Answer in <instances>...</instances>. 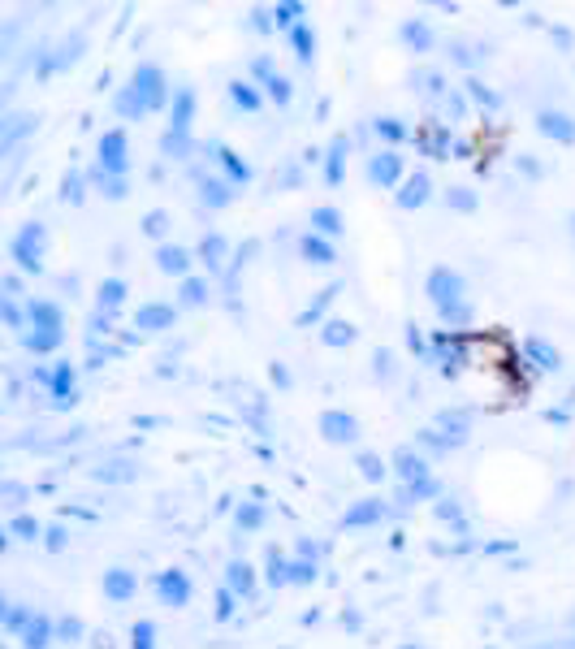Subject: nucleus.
Instances as JSON below:
<instances>
[{
	"label": "nucleus",
	"mask_w": 575,
	"mask_h": 649,
	"mask_svg": "<svg viewBox=\"0 0 575 649\" xmlns=\"http://www.w3.org/2000/svg\"><path fill=\"white\" fill-rule=\"evenodd\" d=\"M48 546H52V549L65 546V528H48Z\"/></svg>",
	"instance_id": "nucleus-55"
},
{
	"label": "nucleus",
	"mask_w": 575,
	"mask_h": 649,
	"mask_svg": "<svg viewBox=\"0 0 575 649\" xmlns=\"http://www.w3.org/2000/svg\"><path fill=\"white\" fill-rule=\"evenodd\" d=\"M134 589H139V575L134 572H125V567L104 572V598L108 601H130L134 598Z\"/></svg>",
	"instance_id": "nucleus-16"
},
{
	"label": "nucleus",
	"mask_w": 575,
	"mask_h": 649,
	"mask_svg": "<svg viewBox=\"0 0 575 649\" xmlns=\"http://www.w3.org/2000/svg\"><path fill=\"white\" fill-rule=\"evenodd\" d=\"M125 169H130V139H125V130L100 134V174L122 177Z\"/></svg>",
	"instance_id": "nucleus-5"
},
{
	"label": "nucleus",
	"mask_w": 575,
	"mask_h": 649,
	"mask_svg": "<svg viewBox=\"0 0 575 649\" xmlns=\"http://www.w3.org/2000/svg\"><path fill=\"white\" fill-rule=\"evenodd\" d=\"M156 269L186 281V277H191V251L177 247V243H160V247H156Z\"/></svg>",
	"instance_id": "nucleus-12"
},
{
	"label": "nucleus",
	"mask_w": 575,
	"mask_h": 649,
	"mask_svg": "<svg viewBox=\"0 0 575 649\" xmlns=\"http://www.w3.org/2000/svg\"><path fill=\"white\" fill-rule=\"evenodd\" d=\"M143 234H148V238H165V234H169V212H165V208L148 212V217H143Z\"/></svg>",
	"instance_id": "nucleus-40"
},
{
	"label": "nucleus",
	"mask_w": 575,
	"mask_h": 649,
	"mask_svg": "<svg viewBox=\"0 0 575 649\" xmlns=\"http://www.w3.org/2000/svg\"><path fill=\"white\" fill-rule=\"evenodd\" d=\"M273 381H277V385H290V373H286V368H277V364H273Z\"/></svg>",
	"instance_id": "nucleus-56"
},
{
	"label": "nucleus",
	"mask_w": 575,
	"mask_h": 649,
	"mask_svg": "<svg viewBox=\"0 0 575 649\" xmlns=\"http://www.w3.org/2000/svg\"><path fill=\"white\" fill-rule=\"evenodd\" d=\"M229 615H234V593L221 589V593H217V619H229Z\"/></svg>",
	"instance_id": "nucleus-51"
},
{
	"label": "nucleus",
	"mask_w": 575,
	"mask_h": 649,
	"mask_svg": "<svg viewBox=\"0 0 575 649\" xmlns=\"http://www.w3.org/2000/svg\"><path fill=\"white\" fill-rule=\"evenodd\" d=\"M321 437H325V442H333V446H347V442H355V437H359V420H355L350 411H338V407H333V411H325V416H321Z\"/></svg>",
	"instance_id": "nucleus-7"
},
{
	"label": "nucleus",
	"mask_w": 575,
	"mask_h": 649,
	"mask_svg": "<svg viewBox=\"0 0 575 649\" xmlns=\"http://www.w3.org/2000/svg\"><path fill=\"white\" fill-rule=\"evenodd\" d=\"M394 468H399V476L407 480V485H416V480H428V463H425V454H416L411 446H402L399 454H394Z\"/></svg>",
	"instance_id": "nucleus-19"
},
{
	"label": "nucleus",
	"mask_w": 575,
	"mask_h": 649,
	"mask_svg": "<svg viewBox=\"0 0 575 649\" xmlns=\"http://www.w3.org/2000/svg\"><path fill=\"white\" fill-rule=\"evenodd\" d=\"M468 91H472V96H476L480 104H498V100H493V91H485V87H480L476 78H468Z\"/></svg>",
	"instance_id": "nucleus-52"
},
{
	"label": "nucleus",
	"mask_w": 575,
	"mask_h": 649,
	"mask_svg": "<svg viewBox=\"0 0 575 649\" xmlns=\"http://www.w3.org/2000/svg\"><path fill=\"white\" fill-rule=\"evenodd\" d=\"M9 532H13V537H22V541H35V537L44 532V524H39L35 515H13V520H9Z\"/></svg>",
	"instance_id": "nucleus-35"
},
{
	"label": "nucleus",
	"mask_w": 575,
	"mask_h": 649,
	"mask_svg": "<svg viewBox=\"0 0 575 649\" xmlns=\"http://www.w3.org/2000/svg\"><path fill=\"white\" fill-rule=\"evenodd\" d=\"M229 186H234V182H226V177H200V200L208 203V208H226V203L234 200Z\"/></svg>",
	"instance_id": "nucleus-23"
},
{
	"label": "nucleus",
	"mask_w": 575,
	"mask_h": 649,
	"mask_svg": "<svg viewBox=\"0 0 575 649\" xmlns=\"http://www.w3.org/2000/svg\"><path fill=\"white\" fill-rule=\"evenodd\" d=\"M174 321H177L174 303H143V307L134 312V329H148V333H156V329H174Z\"/></svg>",
	"instance_id": "nucleus-11"
},
{
	"label": "nucleus",
	"mask_w": 575,
	"mask_h": 649,
	"mask_svg": "<svg viewBox=\"0 0 575 649\" xmlns=\"http://www.w3.org/2000/svg\"><path fill=\"white\" fill-rule=\"evenodd\" d=\"M290 580H295V584H312V580H316V563H307V558L290 563Z\"/></svg>",
	"instance_id": "nucleus-46"
},
{
	"label": "nucleus",
	"mask_w": 575,
	"mask_h": 649,
	"mask_svg": "<svg viewBox=\"0 0 575 649\" xmlns=\"http://www.w3.org/2000/svg\"><path fill=\"white\" fill-rule=\"evenodd\" d=\"M433 494H437V480H433V476H428V480H416V485H407V489H402V498H407V502L433 498Z\"/></svg>",
	"instance_id": "nucleus-45"
},
{
	"label": "nucleus",
	"mask_w": 575,
	"mask_h": 649,
	"mask_svg": "<svg viewBox=\"0 0 575 649\" xmlns=\"http://www.w3.org/2000/svg\"><path fill=\"white\" fill-rule=\"evenodd\" d=\"M96 299H100L104 316H108V312H117V307L125 303V281H122V277H108V281H100V295H96Z\"/></svg>",
	"instance_id": "nucleus-29"
},
{
	"label": "nucleus",
	"mask_w": 575,
	"mask_h": 649,
	"mask_svg": "<svg viewBox=\"0 0 575 649\" xmlns=\"http://www.w3.org/2000/svg\"><path fill=\"white\" fill-rule=\"evenodd\" d=\"M52 641V619L48 615H30V624L22 627V645L26 649H44Z\"/></svg>",
	"instance_id": "nucleus-25"
},
{
	"label": "nucleus",
	"mask_w": 575,
	"mask_h": 649,
	"mask_svg": "<svg viewBox=\"0 0 575 649\" xmlns=\"http://www.w3.org/2000/svg\"><path fill=\"white\" fill-rule=\"evenodd\" d=\"M30 329L35 333H61L65 329V312L52 299H30Z\"/></svg>",
	"instance_id": "nucleus-13"
},
{
	"label": "nucleus",
	"mask_w": 575,
	"mask_h": 649,
	"mask_svg": "<svg viewBox=\"0 0 575 649\" xmlns=\"http://www.w3.org/2000/svg\"><path fill=\"white\" fill-rule=\"evenodd\" d=\"M425 295L433 299V307L442 312V321H451L454 329L472 321V307H468V295H463V277L451 264H437L425 281Z\"/></svg>",
	"instance_id": "nucleus-1"
},
{
	"label": "nucleus",
	"mask_w": 575,
	"mask_h": 649,
	"mask_svg": "<svg viewBox=\"0 0 575 649\" xmlns=\"http://www.w3.org/2000/svg\"><path fill=\"white\" fill-rule=\"evenodd\" d=\"M428 195H433V177H428V174H411L399 186V208H407V212H411V208H425Z\"/></svg>",
	"instance_id": "nucleus-15"
},
{
	"label": "nucleus",
	"mask_w": 575,
	"mask_h": 649,
	"mask_svg": "<svg viewBox=\"0 0 575 649\" xmlns=\"http://www.w3.org/2000/svg\"><path fill=\"white\" fill-rule=\"evenodd\" d=\"M200 260L217 273L221 264H226V238L221 234H203V243H200Z\"/></svg>",
	"instance_id": "nucleus-30"
},
{
	"label": "nucleus",
	"mask_w": 575,
	"mask_h": 649,
	"mask_svg": "<svg viewBox=\"0 0 575 649\" xmlns=\"http://www.w3.org/2000/svg\"><path fill=\"white\" fill-rule=\"evenodd\" d=\"M446 200H451V208H459V212H472V208H476V195H472V191H463V186H454Z\"/></svg>",
	"instance_id": "nucleus-48"
},
{
	"label": "nucleus",
	"mask_w": 575,
	"mask_h": 649,
	"mask_svg": "<svg viewBox=\"0 0 575 649\" xmlns=\"http://www.w3.org/2000/svg\"><path fill=\"white\" fill-rule=\"evenodd\" d=\"M208 151H212V160H217V165L229 174V182H234V186H247V182H251V165L234 148H226V143H212Z\"/></svg>",
	"instance_id": "nucleus-14"
},
{
	"label": "nucleus",
	"mask_w": 575,
	"mask_h": 649,
	"mask_svg": "<svg viewBox=\"0 0 575 649\" xmlns=\"http://www.w3.org/2000/svg\"><path fill=\"white\" fill-rule=\"evenodd\" d=\"M229 100L238 104L243 113H260V104H264V96L255 91V82H247V78H234V82H229Z\"/></svg>",
	"instance_id": "nucleus-24"
},
{
	"label": "nucleus",
	"mask_w": 575,
	"mask_h": 649,
	"mask_svg": "<svg viewBox=\"0 0 575 649\" xmlns=\"http://www.w3.org/2000/svg\"><path fill=\"white\" fill-rule=\"evenodd\" d=\"M113 108H117V113H122V117H130V122H139V117H143V113H148V108H143V100H139V96H134V91H130V87H125L122 96H117V100H113Z\"/></svg>",
	"instance_id": "nucleus-34"
},
{
	"label": "nucleus",
	"mask_w": 575,
	"mask_h": 649,
	"mask_svg": "<svg viewBox=\"0 0 575 649\" xmlns=\"http://www.w3.org/2000/svg\"><path fill=\"white\" fill-rule=\"evenodd\" d=\"M226 589L234 593V598H251V589H255V567L243 563V558H234L229 572H226Z\"/></svg>",
	"instance_id": "nucleus-20"
},
{
	"label": "nucleus",
	"mask_w": 575,
	"mask_h": 649,
	"mask_svg": "<svg viewBox=\"0 0 575 649\" xmlns=\"http://www.w3.org/2000/svg\"><path fill=\"white\" fill-rule=\"evenodd\" d=\"M416 148L425 151V156H433V160H446V151H451V130L442 122H428L416 130Z\"/></svg>",
	"instance_id": "nucleus-10"
},
{
	"label": "nucleus",
	"mask_w": 575,
	"mask_h": 649,
	"mask_svg": "<svg viewBox=\"0 0 575 649\" xmlns=\"http://www.w3.org/2000/svg\"><path fill=\"white\" fill-rule=\"evenodd\" d=\"M290 44H295V56H299L303 65H312V56H316V30L312 22H299L290 30Z\"/></svg>",
	"instance_id": "nucleus-27"
},
{
	"label": "nucleus",
	"mask_w": 575,
	"mask_h": 649,
	"mask_svg": "<svg viewBox=\"0 0 575 649\" xmlns=\"http://www.w3.org/2000/svg\"><path fill=\"white\" fill-rule=\"evenodd\" d=\"M381 520H385V502L381 498H364L359 506H350L347 515H342L347 528H368V524H381Z\"/></svg>",
	"instance_id": "nucleus-17"
},
{
	"label": "nucleus",
	"mask_w": 575,
	"mask_h": 649,
	"mask_svg": "<svg viewBox=\"0 0 575 649\" xmlns=\"http://www.w3.org/2000/svg\"><path fill=\"white\" fill-rule=\"evenodd\" d=\"M373 130L381 134V139H390V143H402V139H407V125H402L399 117H376Z\"/></svg>",
	"instance_id": "nucleus-38"
},
{
	"label": "nucleus",
	"mask_w": 575,
	"mask_h": 649,
	"mask_svg": "<svg viewBox=\"0 0 575 649\" xmlns=\"http://www.w3.org/2000/svg\"><path fill=\"white\" fill-rule=\"evenodd\" d=\"M48 390H52V402H56V407H70V402H74V368H70V364H56Z\"/></svg>",
	"instance_id": "nucleus-21"
},
{
	"label": "nucleus",
	"mask_w": 575,
	"mask_h": 649,
	"mask_svg": "<svg viewBox=\"0 0 575 649\" xmlns=\"http://www.w3.org/2000/svg\"><path fill=\"white\" fill-rule=\"evenodd\" d=\"M269 584H273V589L290 584V563H286L277 549H269Z\"/></svg>",
	"instance_id": "nucleus-39"
},
{
	"label": "nucleus",
	"mask_w": 575,
	"mask_h": 649,
	"mask_svg": "<svg viewBox=\"0 0 575 649\" xmlns=\"http://www.w3.org/2000/svg\"><path fill=\"white\" fill-rule=\"evenodd\" d=\"M273 18H277V26L295 30V26H299V18H303V4H277V9H273Z\"/></svg>",
	"instance_id": "nucleus-42"
},
{
	"label": "nucleus",
	"mask_w": 575,
	"mask_h": 649,
	"mask_svg": "<svg viewBox=\"0 0 575 649\" xmlns=\"http://www.w3.org/2000/svg\"><path fill=\"white\" fill-rule=\"evenodd\" d=\"M130 636H134V649H156V627H151L148 619H139Z\"/></svg>",
	"instance_id": "nucleus-43"
},
{
	"label": "nucleus",
	"mask_w": 575,
	"mask_h": 649,
	"mask_svg": "<svg viewBox=\"0 0 575 649\" xmlns=\"http://www.w3.org/2000/svg\"><path fill=\"white\" fill-rule=\"evenodd\" d=\"M524 355L532 359V364H536V368H554V373H558V364H562V355H558L550 342H541V338H528V342H524Z\"/></svg>",
	"instance_id": "nucleus-26"
},
{
	"label": "nucleus",
	"mask_w": 575,
	"mask_h": 649,
	"mask_svg": "<svg viewBox=\"0 0 575 649\" xmlns=\"http://www.w3.org/2000/svg\"><path fill=\"white\" fill-rule=\"evenodd\" d=\"M347 229V217L338 212V208H312V234H321V238H338Z\"/></svg>",
	"instance_id": "nucleus-22"
},
{
	"label": "nucleus",
	"mask_w": 575,
	"mask_h": 649,
	"mask_svg": "<svg viewBox=\"0 0 575 649\" xmlns=\"http://www.w3.org/2000/svg\"><path fill=\"white\" fill-rule=\"evenodd\" d=\"M260 520H264V511H260V506H255V502H247V506H243V511H238V528H260Z\"/></svg>",
	"instance_id": "nucleus-47"
},
{
	"label": "nucleus",
	"mask_w": 575,
	"mask_h": 649,
	"mask_svg": "<svg viewBox=\"0 0 575 649\" xmlns=\"http://www.w3.org/2000/svg\"><path fill=\"white\" fill-rule=\"evenodd\" d=\"M536 130L545 139H554V143H575V117L558 113V108H541L536 113Z\"/></svg>",
	"instance_id": "nucleus-9"
},
{
	"label": "nucleus",
	"mask_w": 575,
	"mask_h": 649,
	"mask_svg": "<svg viewBox=\"0 0 575 649\" xmlns=\"http://www.w3.org/2000/svg\"><path fill=\"white\" fill-rule=\"evenodd\" d=\"M321 338H325L329 347H350V342H355V324L350 321H329Z\"/></svg>",
	"instance_id": "nucleus-32"
},
{
	"label": "nucleus",
	"mask_w": 575,
	"mask_h": 649,
	"mask_svg": "<svg viewBox=\"0 0 575 649\" xmlns=\"http://www.w3.org/2000/svg\"><path fill=\"white\" fill-rule=\"evenodd\" d=\"M359 472H364V480H381V476H385L381 454H359Z\"/></svg>",
	"instance_id": "nucleus-44"
},
{
	"label": "nucleus",
	"mask_w": 575,
	"mask_h": 649,
	"mask_svg": "<svg viewBox=\"0 0 575 649\" xmlns=\"http://www.w3.org/2000/svg\"><path fill=\"white\" fill-rule=\"evenodd\" d=\"M338 295H342V286H325V290H321V295H316V303H312V307H307V312H303V324H312V321H321V312H325L329 303L338 299Z\"/></svg>",
	"instance_id": "nucleus-37"
},
{
	"label": "nucleus",
	"mask_w": 575,
	"mask_h": 649,
	"mask_svg": "<svg viewBox=\"0 0 575 649\" xmlns=\"http://www.w3.org/2000/svg\"><path fill=\"white\" fill-rule=\"evenodd\" d=\"M299 255L307 260V264H333L338 260V251H333V243L329 238H321V234H303V243H299Z\"/></svg>",
	"instance_id": "nucleus-18"
},
{
	"label": "nucleus",
	"mask_w": 575,
	"mask_h": 649,
	"mask_svg": "<svg viewBox=\"0 0 575 649\" xmlns=\"http://www.w3.org/2000/svg\"><path fill=\"white\" fill-rule=\"evenodd\" d=\"M264 96H269L273 104H290V96H295V91H290V78L273 70V74L264 78Z\"/></svg>",
	"instance_id": "nucleus-33"
},
{
	"label": "nucleus",
	"mask_w": 575,
	"mask_h": 649,
	"mask_svg": "<svg viewBox=\"0 0 575 649\" xmlns=\"http://www.w3.org/2000/svg\"><path fill=\"white\" fill-rule=\"evenodd\" d=\"M4 321L13 324V329H22V312L13 307V299H4Z\"/></svg>",
	"instance_id": "nucleus-53"
},
{
	"label": "nucleus",
	"mask_w": 575,
	"mask_h": 649,
	"mask_svg": "<svg viewBox=\"0 0 575 649\" xmlns=\"http://www.w3.org/2000/svg\"><path fill=\"white\" fill-rule=\"evenodd\" d=\"M100 186H104V195H108V200H122V195H125V182H122V177L100 174Z\"/></svg>",
	"instance_id": "nucleus-50"
},
{
	"label": "nucleus",
	"mask_w": 575,
	"mask_h": 649,
	"mask_svg": "<svg viewBox=\"0 0 575 649\" xmlns=\"http://www.w3.org/2000/svg\"><path fill=\"white\" fill-rule=\"evenodd\" d=\"M347 148H350V139H347V134H338V139L329 143V160H325V177H329V186H338V182H342V160H347Z\"/></svg>",
	"instance_id": "nucleus-28"
},
{
	"label": "nucleus",
	"mask_w": 575,
	"mask_h": 649,
	"mask_svg": "<svg viewBox=\"0 0 575 649\" xmlns=\"http://www.w3.org/2000/svg\"><path fill=\"white\" fill-rule=\"evenodd\" d=\"M156 593H160V601L165 606H186L191 601V580H186V572H177V567H169V572L156 575Z\"/></svg>",
	"instance_id": "nucleus-8"
},
{
	"label": "nucleus",
	"mask_w": 575,
	"mask_h": 649,
	"mask_svg": "<svg viewBox=\"0 0 575 649\" xmlns=\"http://www.w3.org/2000/svg\"><path fill=\"white\" fill-rule=\"evenodd\" d=\"M78 632H82V624H78V619H65V624H61V636H65V641H74Z\"/></svg>",
	"instance_id": "nucleus-54"
},
{
	"label": "nucleus",
	"mask_w": 575,
	"mask_h": 649,
	"mask_svg": "<svg viewBox=\"0 0 575 649\" xmlns=\"http://www.w3.org/2000/svg\"><path fill=\"white\" fill-rule=\"evenodd\" d=\"M65 342V329L61 333H26V347L35 350V355H48V350H56Z\"/></svg>",
	"instance_id": "nucleus-36"
},
{
	"label": "nucleus",
	"mask_w": 575,
	"mask_h": 649,
	"mask_svg": "<svg viewBox=\"0 0 575 649\" xmlns=\"http://www.w3.org/2000/svg\"><path fill=\"white\" fill-rule=\"evenodd\" d=\"M177 295H182V303H186V307H200V303H208V277H186Z\"/></svg>",
	"instance_id": "nucleus-31"
},
{
	"label": "nucleus",
	"mask_w": 575,
	"mask_h": 649,
	"mask_svg": "<svg viewBox=\"0 0 575 649\" xmlns=\"http://www.w3.org/2000/svg\"><path fill=\"white\" fill-rule=\"evenodd\" d=\"M571 234H575V212H571Z\"/></svg>",
	"instance_id": "nucleus-57"
},
{
	"label": "nucleus",
	"mask_w": 575,
	"mask_h": 649,
	"mask_svg": "<svg viewBox=\"0 0 575 649\" xmlns=\"http://www.w3.org/2000/svg\"><path fill=\"white\" fill-rule=\"evenodd\" d=\"M402 39H407V44H411L416 52H425L433 35H428V26H425V22H407V26H402Z\"/></svg>",
	"instance_id": "nucleus-41"
},
{
	"label": "nucleus",
	"mask_w": 575,
	"mask_h": 649,
	"mask_svg": "<svg viewBox=\"0 0 575 649\" xmlns=\"http://www.w3.org/2000/svg\"><path fill=\"white\" fill-rule=\"evenodd\" d=\"M61 195H65L70 203L82 200V177H78V174H65V182H61Z\"/></svg>",
	"instance_id": "nucleus-49"
},
{
	"label": "nucleus",
	"mask_w": 575,
	"mask_h": 649,
	"mask_svg": "<svg viewBox=\"0 0 575 649\" xmlns=\"http://www.w3.org/2000/svg\"><path fill=\"white\" fill-rule=\"evenodd\" d=\"M44 225L39 221H26L18 234H13V243H9V255H13V264L22 269V273H44Z\"/></svg>",
	"instance_id": "nucleus-3"
},
{
	"label": "nucleus",
	"mask_w": 575,
	"mask_h": 649,
	"mask_svg": "<svg viewBox=\"0 0 575 649\" xmlns=\"http://www.w3.org/2000/svg\"><path fill=\"white\" fill-rule=\"evenodd\" d=\"M368 182L373 186H402L407 177H402V156L394 148L376 151L373 160H368Z\"/></svg>",
	"instance_id": "nucleus-6"
},
{
	"label": "nucleus",
	"mask_w": 575,
	"mask_h": 649,
	"mask_svg": "<svg viewBox=\"0 0 575 649\" xmlns=\"http://www.w3.org/2000/svg\"><path fill=\"white\" fill-rule=\"evenodd\" d=\"M130 91L143 100V108H160V104L169 100V78H165V70L160 65H139L134 74H130Z\"/></svg>",
	"instance_id": "nucleus-4"
},
{
	"label": "nucleus",
	"mask_w": 575,
	"mask_h": 649,
	"mask_svg": "<svg viewBox=\"0 0 575 649\" xmlns=\"http://www.w3.org/2000/svg\"><path fill=\"white\" fill-rule=\"evenodd\" d=\"M191 122H195V91H191V87H177L169 130H165V143H160L169 156H186V151H191Z\"/></svg>",
	"instance_id": "nucleus-2"
}]
</instances>
